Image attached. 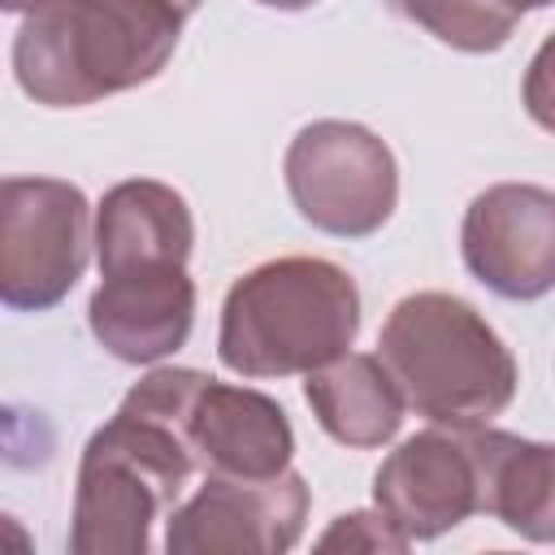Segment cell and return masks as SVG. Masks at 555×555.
<instances>
[{
    "label": "cell",
    "instance_id": "obj_1",
    "mask_svg": "<svg viewBox=\"0 0 555 555\" xmlns=\"http://www.w3.org/2000/svg\"><path fill=\"white\" fill-rule=\"evenodd\" d=\"M178 35L165 0H43L13 35V78L43 108H82L152 82Z\"/></svg>",
    "mask_w": 555,
    "mask_h": 555
},
{
    "label": "cell",
    "instance_id": "obj_2",
    "mask_svg": "<svg viewBox=\"0 0 555 555\" xmlns=\"http://www.w3.org/2000/svg\"><path fill=\"white\" fill-rule=\"evenodd\" d=\"M195 473V455L169 408L134 382L113 421H104L82 447L69 551L147 555L152 525L169 516Z\"/></svg>",
    "mask_w": 555,
    "mask_h": 555
},
{
    "label": "cell",
    "instance_id": "obj_3",
    "mask_svg": "<svg viewBox=\"0 0 555 555\" xmlns=\"http://www.w3.org/2000/svg\"><path fill=\"white\" fill-rule=\"evenodd\" d=\"M360 334V286L325 256H278L247 269L221 304L217 356L264 382L338 360Z\"/></svg>",
    "mask_w": 555,
    "mask_h": 555
},
{
    "label": "cell",
    "instance_id": "obj_4",
    "mask_svg": "<svg viewBox=\"0 0 555 555\" xmlns=\"http://www.w3.org/2000/svg\"><path fill=\"white\" fill-rule=\"evenodd\" d=\"M377 356L416 416L486 425L516 399L520 369L499 330L451 291L403 295L377 334Z\"/></svg>",
    "mask_w": 555,
    "mask_h": 555
},
{
    "label": "cell",
    "instance_id": "obj_5",
    "mask_svg": "<svg viewBox=\"0 0 555 555\" xmlns=\"http://www.w3.org/2000/svg\"><path fill=\"white\" fill-rule=\"evenodd\" d=\"M282 178L299 217L334 238L377 234L399 204L395 152L369 126L343 117L304 126L282 156Z\"/></svg>",
    "mask_w": 555,
    "mask_h": 555
},
{
    "label": "cell",
    "instance_id": "obj_6",
    "mask_svg": "<svg viewBox=\"0 0 555 555\" xmlns=\"http://www.w3.org/2000/svg\"><path fill=\"white\" fill-rule=\"evenodd\" d=\"M91 260V204L65 178H0V304L56 308Z\"/></svg>",
    "mask_w": 555,
    "mask_h": 555
},
{
    "label": "cell",
    "instance_id": "obj_7",
    "mask_svg": "<svg viewBox=\"0 0 555 555\" xmlns=\"http://www.w3.org/2000/svg\"><path fill=\"white\" fill-rule=\"evenodd\" d=\"M139 386L169 408L199 473L278 477L291 468L295 429L278 399L251 386L217 382L199 369H152Z\"/></svg>",
    "mask_w": 555,
    "mask_h": 555
},
{
    "label": "cell",
    "instance_id": "obj_8",
    "mask_svg": "<svg viewBox=\"0 0 555 555\" xmlns=\"http://www.w3.org/2000/svg\"><path fill=\"white\" fill-rule=\"evenodd\" d=\"M308 481L295 468L278 477L204 473L191 499H178L165 516L169 555H282L304 538Z\"/></svg>",
    "mask_w": 555,
    "mask_h": 555
},
{
    "label": "cell",
    "instance_id": "obj_9",
    "mask_svg": "<svg viewBox=\"0 0 555 555\" xmlns=\"http://www.w3.org/2000/svg\"><path fill=\"white\" fill-rule=\"evenodd\" d=\"M373 507L408 538L434 542L481 512L473 425H429L403 438L373 473Z\"/></svg>",
    "mask_w": 555,
    "mask_h": 555
},
{
    "label": "cell",
    "instance_id": "obj_10",
    "mask_svg": "<svg viewBox=\"0 0 555 555\" xmlns=\"http://www.w3.org/2000/svg\"><path fill=\"white\" fill-rule=\"evenodd\" d=\"M464 269L503 299H542L555 286V195L538 182L486 186L460 225Z\"/></svg>",
    "mask_w": 555,
    "mask_h": 555
},
{
    "label": "cell",
    "instance_id": "obj_11",
    "mask_svg": "<svg viewBox=\"0 0 555 555\" xmlns=\"http://www.w3.org/2000/svg\"><path fill=\"white\" fill-rule=\"evenodd\" d=\"M95 343L121 364H156L173 356L195 325V282L186 264H139L104 273L87 304Z\"/></svg>",
    "mask_w": 555,
    "mask_h": 555
},
{
    "label": "cell",
    "instance_id": "obj_12",
    "mask_svg": "<svg viewBox=\"0 0 555 555\" xmlns=\"http://www.w3.org/2000/svg\"><path fill=\"white\" fill-rule=\"evenodd\" d=\"M91 243L100 278L139 264H186L195 247V217L169 182L126 178L104 191Z\"/></svg>",
    "mask_w": 555,
    "mask_h": 555
},
{
    "label": "cell",
    "instance_id": "obj_13",
    "mask_svg": "<svg viewBox=\"0 0 555 555\" xmlns=\"http://www.w3.org/2000/svg\"><path fill=\"white\" fill-rule=\"evenodd\" d=\"M304 399L317 416V425L351 447V451H373L386 447L399 425H403V395L390 377V369L382 364V356L373 351H343L338 360L304 373Z\"/></svg>",
    "mask_w": 555,
    "mask_h": 555
},
{
    "label": "cell",
    "instance_id": "obj_14",
    "mask_svg": "<svg viewBox=\"0 0 555 555\" xmlns=\"http://www.w3.org/2000/svg\"><path fill=\"white\" fill-rule=\"evenodd\" d=\"M477 473H481V512L503 520L529 542L555 538V451L551 442L520 438L507 429L473 425Z\"/></svg>",
    "mask_w": 555,
    "mask_h": 555
},
{
    "label": "cell",
    "instance_id": "obj_15",
    "mask_svg": "<svg viewBox=\"0 0 555 555\" xmlns=\"http://www.w3.org/2000/svg\"><path fill=\"white\" fill-rule=\"evenodd\" d=\"M386 4L455 52H499L520 22L494 0H386Z\"/></svg>",
    "mask_w": 555,
    "mask_h": 555
},
{
    "label": "cell",
    "instance_id": "obj_16",
    "mask_svg": "<svg viewBox=\"0 0 555 555\" xmlns=\"http://www.w3.org/2000/svg\"><path fill=\"white\" fill-rule=\"evenodd\" d=\"M412 542L382 512H343L317 538V551H408Z\"/></svg>",
    "mask_w": 555,
    "mask_h": 555
},
{
    "label": "cell",
    "instance_id": "obj_17",
    "mask_svg": "<svg viewBox=\"0 0 555 555\" xmlns=\"http://www.w3.org/2000/svg\"><path fill=\"white\" fill-rule=\"evenodd\" d=\"M30 546H35V538H30L13 516L0 512V551H30Z\"/></svg>",
    "mask_w": 555,
    "mask_h": 555
},
{
    "label": "cell",
    "instance_id": "obj_18",
    "mask_svg": "<svg viewBox=\"0 0 555 555\" xmlns=\"http://www.w3.org/2000/svg\"><path fill=\"white\" fill-rule=\"evenodd\" d=\"M494 4H499V9H507L512 17H525L529 9H546L551 0H494Z\"/></svg>",
    "mask_w": 555,
    "mask_h": 555
},
{
    "label": "cell",
    "instance_id": "obj_19",
    "mask_svg": "<svg viewBox=\"0 0 555 555\" xmlns=\"http://www.w3.org/2000/svg\"><path fill=\"white\" fill-rule=\"evenodd\" d=\"M264 9H278V13H299V9H312L317 0H256Z\"/></svg>",
    "mask_w": 555,
    "mask_h": 555
},
{
    "label": "cell",
    "instance_id": "obj_20",
    "mask_svg": "<svg viewBox=\"0 0 555 555\" xmlns=\"http://www.w3.org/2000/svg\"><path fill=\"white\" fill-rule=\"evenodd\" d=\"M35 4H43V0H0V13H30Z\"/></svg>",
    "mask_w": 555,
    "mask_h": 555
},
{
    "label": "cell",
    "instance_id": "obj_21",
    "mask_svg": "<svg viewBox=\"0 0 555 555\" xmlns=\"http://www.w3.org/2000/svg\"><path fill=\"white\" fill-rule=\"evenodd\" d=\"M165 4H169V9H178L182 17H191V13H195V9L204 4V0H165Z\"/></svg>",
    "mask_w": 555,
    "mask_h": 555
},
{
    "label": "cell",
    "instance_id": "obj_22",
    "mask_svg": "<svg viewBox=\"0 0 555 555\" xmlns=\"http://www.w3.org/2000/svg\"><path fill=\"white\" fill-rule=\"evenodd\" d=\"M0 438H4V408H0Z\"/></svg>",
    "mask_w": 555,
    "mask_h": 555
}]
</instances>
